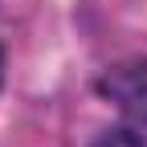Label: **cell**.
<instances>
[{"label":"cell","mask_w":147,"mask_h":147,"mask_svg":"<svg viewBox=\"0 0 147 147\" xmlns=\"http://www.w3.org/2000/svg\"><path fill=\"white\" fill-rule=\"evenodd\" d=\"M102 94L119 102V110L147 135V65H115L102 78Z\"/></svg>","instance_id":"6da1fadb"},{"label":"cell","mask_w":147,"mask_h":147,"mask_svg":"<svg viewBox=\"0 0 147 147\" xmlns=\"http://www.w3.org/2000/svg\"><path fill=\"white\" fill-rule=\"evenodd\" d=\"M94 147H147V135L143 131H106Z\"/></svg>","instance_id":"7a4b0ae2"},{"label":"cell","mask_w":147,"mask_h":147,"mask_svg":"<svg viewBox=\"0 0 147 147\" xmlns=\"http://www.w3.org/2000/svg\"><path fill=\"white\" fill-rule=\"evenodd\" d=\"M0 74H4V49H0Z\"/></svg>","instance_id":"3957f363"}]
</instances>
